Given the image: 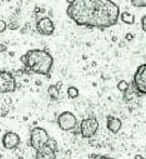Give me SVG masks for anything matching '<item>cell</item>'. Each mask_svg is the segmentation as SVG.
I'll use <instances>...</instances> for the list:
<instances>
[{
    "instance_id": "obj_1",
    "label": "cell",
    "mask_w": 146,
    "mask_h": 159,
    "mask_svg": "<svg viewBox=\"0 0 146 159\" xmlns=\"http://www.w3.org/2000/svg\"><path fill=\"white\" fill-rule=\"evenodd\" d=\"M67 15L80 26L108 28L117 24L119 7L111 1H68Z\"/></svg>"
},
{
    "instance_id": "obj_2",
    "label": "cell",
    "mask_w": 146,
    "mask_h": 159,
    "mask_svg": "<svg viewBox=\"0 0 146 159\" xmlns=\"http://www.w3.org/2000/svg\"><path fill=\"white\" fill-rule=\"evenodd\" d=\"M20 61L29 71L36 74L48 75L53 64L52 56L44 50H30L20 57Z\"/></svg>"
},
{
    "instance_id": "obj_3",
    "label": "cell",
    "mask_w": 146,
    "mask_h": 159,
    "mask_svg": "<svg viewBox=\"0 0 146 159\" xmlns=\"http://www.w3.org/2000/svg\"><path fill=\"white\" fill-rule=\"evenodd\" d=\"M51 140L47 131L42 127H35L31 131L30 145L36 151L49 143Z\"/></svg>"
},
{
    "instance_id": "obj_4",
    "label": "cell",
    "mask_w": 146,
    "mask_h": 159,
    "mask_svg": "<svg viewBox=\"0 0 146 159\" xmlns=\"http://www.w3.org/2000/svg\"><path fill=\"white\" fill-rule=\"evenodd\" d=\"M99 128L97 119L93 116H90L81 121L80 130L81 136L84 139L92 138L97 132Z\"/></svg>"
},
{
    "instance_id": "obj_5",
    "label": "cell",
    "mask_w": 146,
    "mask_h": 159,
    "mask_svg": "<svg viewBox=\"0 0 146 159\" xmlns=\"http://www.w3.org/2000/svg\"><path fill=\"white\" fill-rule=\"evenodd\" d=\"M57 123L61 130L70 131L76 129L78 125L77 119L72 112L64 111L59 115Z\"/></svg>"
},
{
    "instance_id": "obj_6",
    "label": "cell",
    "mask_w": 146,
    "mask_h": 159,
    "mask_svg": "<svg viewBox=\"0 0 146 159\" xmlns=\"http://www.w3.org/2000/svg\"><path fill=\"white\" fill-rule=\"evenodd\" d=\"M17 83L10 71L0 70V93H12L16 90Z\"/></svg>"
},
{
    "instance_id": "obj_7",
    "label": "cell",
    "mask_w": 146,
    "mask_h": 159,
    "mask_svg": "<svg viewBox=\"0 0 146 159\" xmlns=\"http://www.w3.org/2000/svg\"><path fill=\"white\" fill-rule=\"evenodd\" d=\"M133 85L135 90L141 95L146 93V66L142 64L138 68L133 79Z\"/></svg>"
},
{
    "instance_id": "obj_8",
    "label": "cell",
    "mask_w": 146,
    "mask_h": 159,
    "mask_svg": "<svg viewBox=\"0 0 146 159\" xmlns=\"http://www.w3.org/2000/svg\"><path fill=\"white\" fill-rule=\"evenodd\" d=\"M56 143L51 140L49 143L36 151L35 159H56Z\"/></svg>"
},
{
    "instance_id": "obj_9",
    "label": "cell",
    "mask_w": 146,
    "mask_h": 159,
    "mask_svg": "<svg viewBox=\"0 0 146 159\" xmlns=\"http://www.w3.org/2000/svg\"><path fill=\"white\" fill-rule=\"evenodd\" d=\"M21 143V138L16 133L10 131L4 134L2 137L3 147L7 150H13L19 147Z\"/></svg>"
},
{
    "instance_id": "obj_10",
    "label": "cell",
    "mask_w": 146,
    "mask_h": 159,
    "mask_svg": "<svg viewBox=\"0 0 146 159\" xmlns=\"http://www.w3.org/2000/svg\"><path fill=\"white\" fill-rule=\"evenodd\" d=\"M36 30L40 34L45 36H51L54 32V25L48 17L42 18L36 23Z\"/></svg>"
},
{
    "instance_id": "obj_11",
    "label": "cell",
    "mask_w": 146,
    "mask_h": 159,
    "mask_svg": "<svg viewBox=\"0 0 146 159\" xmlns=\"http://www.w3.org/2000/svg\"><path fill=\"white\" fill-rule=\"evenodd\" d=\"M107 129L114 134H117L120 131L123 126L122 121L119 118L115 116H107L106 119Z\"/></svg>"
},
{
    "instance_id": "obj_12",
    "label": "cell",
    "mask_w": 146,
    "mask_h": 159,
    "mask_svg": "<svg viewBox=\"0 0 146 159\" xmlns=\"http://www.w3.org/2000/svg\"><path fill=\"white\" fill-rule=\"evenodd\" d=\"M59 89L57 85H52L50 86L48 89V93L51 99L56 101L59 96Z\"/></svg>"
},
{
    "instance_id": "obj_13",
    "label": "cell",
    "mask_w": 146,
    "mask_h": 159,
    "mask_svg": "<svg viewBox=\"0 0 146 159\" xmlns=\"http://www.w3.org/2000/svg\"><path fill=\"white\" fill-rule=\"evenodd\" d=\"M67 94L71 98H76L79 95V91L76 87L72 86L67 89Z\"/></svg>"
},
{
    "instance_id": "obj_14",
    "label": "cell",
    "mask_w": 146,
    "mask_h": 159,
    "mask_svg": "<svg viewBox=\"0 0 146 159\" xmlns=\"http://www.w3.org/2000/svg\"><path fill=\"white\" fill-rule=\"evenodd\" d=\"M134 2H135L132 1V4L134 5V6L137 7L146 6V1H134Z\"/></svg>"
},
{
    "instance_id": "obj_15",
    "label": "cell",
    "mask_w": 146,
    "mask_h": 159,
    "mask_svg": "<svg viewBox=\"0 0 146 159\" xmlns=\"http://www.w3.org/2000/svg\"><path fill=\"white\" fill-rule=\"evenodd\" d=\"M7 28L6 22L4 20L0 19V34L4 32Z\"/></svg>"
},
{
    "instance_id": "obj_16",
    "label": "cell",
    "mask_w": 146,
    "mask_h": 159,
    "mask_svg": "<svg viewBox=\"0 0 146 159\" xmlns=\"http://www.w3.org/2000/svg\"><path fill=\"white\" fill-rule=\"evenodd\" d=\"M92 159H114L109 157L106 156L104 155H96Z\"/></svg>"
},
{
    "instance_id": "obj_17",
    "label": "cell",
    "mask_w": 146,
    "mask_h": 159,
    "mask_svg": "<svg viewBox=\"0 0 146 159\" xmlns=\"http://www.w3.org/2000/svg\"><path fill=\"white\" fill-rule=\"evenodd\" d=\"M7 50V47L4 44L0 43V53L5 52Z\"/></svg>"
},
{
    "instance_id": "obj_18",
    "label": "cell",
    "mask_w": 146,
    "mask_h": 159,
    "mask_svg": "<svg viewBox=\"0 0 146 159\" xmlns=\"http://www.w3.org/2000/svg\"><path fill=\"white\" fill-rule=\"evenodd\" d=\"M146 16H145L143 18L142 20L143 29L145 31H146Z\"/></svg>"
},
{
    "instance_id": "obj_19",
    "label": "cell",
    "mask_w": 146,
    "mask_h": 159,
    "mask_svg": "<svg viewBox=\"0 0 146 159\" xmlns=\"http://www.w3.org/2000/svg\"><path fill=\"white\" fill-rule=\"evenodd\" d=\"M134 159H145L144 157L142 155H140V154H137L134 157Z\"/></svg>"
}]
</instances>
